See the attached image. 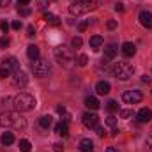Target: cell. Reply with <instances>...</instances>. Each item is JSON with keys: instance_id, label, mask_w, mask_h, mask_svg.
Here are the masks:
<instances>
[{"instance_id": "cell-1", "label": "cell", "mask_w": 152, "mask_h": 152, "mask_svg": "<svg viewBox=\"0 0 152 152\" xmlns=\"http://www.w3.org/2000/svg\"><path fill=\"white\" fill-rule=\"evenodd\" d=\"M0 127H12V129H25L27 122L20 115V112H2L0 113Z\"/></svg>"}, {"instance_id": "cell-2", "label": "cell", "mask_w": 152, "mask_h": 152, "mask_svg": "<svg viewBox=\"0 0 152 152\" xmlns=\"http://www.w3.org/2000/svg\"><path fill=\"white\" fill-rule=\"evenodd\" d=\"M55 58H57V62H58L62 67H66V69L75 67V64H76V58H75L73 50L67 48V46H64V44L55 48Z\"/></svg>"}, {"instance_id": "cell-3", "label": "cell", "mask_w": 152, "mask_h": 152, "mask_svg": "<svg viewBox=\"0 0 152 152\" xmlns=\"http://www.w3.org/2000/svg\"><path fill=\"white\" fill-rule=\"evenodd\" d=\"M12 106H14V110L16 112H30V110H34V106H36V99H34V96H30L28 92H20L14 99H12Z\"/></svg>"}, {"instance_id": "cell-4", "label": "cell", "mask_w": 152, "mask_h": 152, "mask_svg": "<svg viewBox=\"0 0 152 152\" xmlns=\"http://www.w3.org/2000/svg\"><path fill=\"white\" fill-rule=\"evenodd\" d=\"M113 76L117 80H120V81H126V80H129L133 73H134V67H133V64H129V62H117L113 66Z\"/></svg>"}, {"instance_id": "cell-5", "label": "cell", "mask_w": 152, "mask_h": 152, "mask_svg": "<svg viewBox=\"0 0 152 152\" xmlns=\"http://www.w3.org/2000/svg\"><path fill=\"white\" fill-rule=\"evenodd\" d=\"M92 4H94V0H71L69 2V12L73 16H80V14L90 11Z\"/></svg>"}, {"instance_id": "cell-6", "label": "cell", "mask_w": 152, "mask_h": 152, "mask_svg": "<svg viewBox=\"0 0 152 152\" xmlns=\"http://www.w3.org/2000/svg\"><path fill=\"white\" fill-rule=\"evenodd\" d=\"M16 69H18V60H16L14 57L5 58V60L2 62V66H0V78H7V76H11Z\"/></svg>"}, {"instance_id": "cell-7", "label": "cell", "mask_w": 152, "mask_h": 152, "mask_svg": "<svg viewBox=\"0 0 152 152\" xmlns=\"http://www.w3.org/2000/svg\"><path fill=\"white\" fill-rule=\"evenodd\" d=\"M32 71H34V75L39 76V78H42V76H46L50 71H51V64L48 62V60H34L32 62Z\"/></svg>"}, {"instance_id": "cell-8", "label": "cell", "mask_w": 152, "mask_h": 152, "mask_svg": "<svg viewBox=\"0 0 152 152\" xmlns=\"http://www.w3.org/2000/svg\"><path fill=\"white\" fill-rule=\"evenodd\" d=\"M143 99V94L140 90H126L122 92V101L127 103V104H136Z\"/></svg>"}, {"instance_id": "cell-9", "label": "cell", "mask_w": 152, "mask_h": 152, "mask_svg": "<svg viewBox=\"0 0 152 152\" xmlns=\"http://www.w3.org/2000/svg\"><path fill=\"white\" fill-rule=\"evenodd\" d=\"M12 83H14V87H18V88L27 87V83H28V76H27V73L21 71V69H16V71L12 73Z\"/></svg>"}, {"instance_id": "cell-10", "label": "cell", "mask_w": 152, "mask_h": 152, "mask_svg": "<svg viewBox=\"0 0 152 152\" xmlns=\"http://www.w3.org/2000/svg\"><path fill=\"white\" fill-rule=\"evenodd\" d=\"M83 126L88 129H97L99 127V117L96 113H85L83 115Z\"/></svg>"}, {"instance_id": "cell-11", "label": "cell", "mask_w": 152, "mask_h": 152, "mask_svg": "<svg viewBox=\"0 0 152 152\" xmlns=\"http://www.w3.org/2000/svg\"><path fill=\"white\" fill-rule=\"evenodd\" d=\"M138 20H140V23H142L145 28H152V12L142 11V12L138 14Z\"/></svg>"}, {"instance_id": "cell-12", "label": "cell", "mask_w": 152, "mask_h": 152, "mask_svg": "<svg viewBox=\"0 0 152 152\" xmlns=\"http://www.w3.org/2000/svg\"><path fill=\"white\" fill-rule=\"evenodd\" d=\"M120 51H122L124 57H134V53H136V46H134L133 42H124L122 48H120Z\"/></svg>"}, {"instance_id": "cell-13", "label": "cell", "mask_w": 152, "mask_h": 152, "mask_svg": "<svg viewBox=\"0 0 152 152\" xmlns=\"http://www.w3.org/2000/svg\"><path fill=\"white\" fill-rule=\"evenodd\" d=\"M138 122H142V124H147V122H151L152 118V112L149 110V108H142L140 112H138Z\"/></svg>"}, {"instance_id": "cell-14", "label": "cell", "mask_w": 152, "mask_h": 152, "mask_svg": "<svg viewBox=\"0 0 152 152\" xmlns=\"http://www.w3.org/2000/svg\"><path fill=\"white\" fill-rule=\"evenodd\" d=\"M117 53H118V46L113 44V42H112V44H108V46L104 48V58H106V60L115 58V55H117Z\"/></svg>"}, {"instance_id": "cell-15", "label": "cell", "mask_w": 152, "mask_h": 152, "mask_svg": "<svg viewBox=\"0 0 152 152\" xmlns=\"http://www.w3.org/2000/svg\"><path fill=\"white\" fill-rule=\"evenodd\" d=\"M110 83L108 81H97V85H96V92L99 94V96H106V94H110Z\"/></svg>"}, {"instance_id": "cell-16", "label": "cell", "mask_w": 152, "mask_h": 152, "mask_svg": "<svg viewBox=\"0 0 152 152\" xmlns=\"http://www.w3.org/2000/svg\"><path fill=\"white\" fill-rule=\"evenodd\" d=\"M80 149L81 152H94V143L90 138H81L80 140Z\"/></svg>"}, {"instance_id": "cell-17", "label": "cell", "mask_w": 152, "mask_h": 152, "mask_svg": "<svg viewBox=\"0 0 152 152\" xmlns=\"http://www.w3.org/2000/svg\"><path fill=\"white\" fill-rule=\"evenodd\" d=\"M103 42H104V41H103V37H101V36H92V37H90V41H88V44H90V48H92L94 51H97V50L103 46Z\"/></svg>"}, {"instance_id": "cell-18", "label": "cell", "mask_w": 152, "mask_h": 152, "mask_svg": "<svg viewBox=\"0 0 152 152\" xmlns=\"http://www.w3.org/2000/svg\"><path fill=\"white\" fill-rule=\"evenodd\" d=\"M55 133L60 134V136H67L69 134V127H67V122H60L55 126Z\"/></svg>"}, {"instance_id": "cell-19", "label": "cell", "mask_w": 152, "mask_h": 152, "mask_svg": "<svg viewBox=\"0 0 152 152\" xmlns=\"http://www.w3.org/2000/svg\"><path fill=\"white\" fill-rule=\"evenodd\" d=\"M27 55H28L30 60H37L39 58V48L36 44H30V46L27 48Z\"/></svg>"}, {"instance_id": "cell-20", "label": "cell", "mask_w": 152, "mask_h": 152, "mask_svg": "<svg viewBox=\"0 0 152 152\" xmlns=\"http://www.w3.org/2000/svg\"><path fill=\"white\" fill-rule=\"evenodd\" d=\"M85 106H87L88 110H97V108H99V101H97L96 97H87V99H85Z\"/></svg>"}, {"instance_id": "cell-21", "label": "cell", "mask_w": 152, "mask_h": 152, "mask_svg": "<svg viewBox=\"0 0 152 152\" xmlns=\"http://www.w3.org/2000/svg\"><path fill=\"white\" fill-rule=\"evenodd\" d=\"M51 122H53V120H51L50 115H42V117L39 118V126H41L42 129H48V127L51 126Z\"/></svg>"}, {"instance_id": "cell-22", "label": "cell", "mask_w": 152, "mask_h": 152, "mask_svg": "<svg viewBox=\"0 0 152 152\" xmlns=\"http://www.w3.org/2000/svg\"><path fill=\"white\" fill-rule=\"evenodd\" d=\"M14 143V134L12 133H4L2 134V145H12Z\"/></svg>"}, {"instance_id": "cell-23", "label": "cell", "mask_w": 152, "mask_h": 152, "mask_svg": "<svg viewBox=\"0 0 152 152\" xmlns=\"http://www.w3.org/2000/svg\"><path fill=\"white\" fill-rule=\"evenodd\" d=\"M18 147H20V151H21V152H28L30 149H32V145H30V142H28V140H20Z\"/></svg>"}, {"instance_id": "cell-24", "label": "cell", "mask_w": 152, "mask_h": 152, "mask_svg": "<svg viewBox=\"0 0 152 152\" xmlns=\"http://www.w3.org/2000/svg\"><path fill=\"white\" fill-rule=\"evenodd\" d=\"M18 12H20L21 16H30V12H32V11H30L27 5H20V7H18Z\"/></svg>"}, {"instance_id": "cell-25", "label": "cell", "mask_w": 152, "mask_h": 152, "mask_svg": "<svg viewBox=\"0 0 152 152\" xmlns=\"http://www.w3.org/2000/svg\"><path fill=\"white\" fill-rule=\"evenodd\" d=\"M87 62H88V57H87L85 53H81V55L78 57V66H81V67H85V66H87Z\"/></svg>"}, {"instance_id": "cell-26", "label": "cell", "mask_w": 152, "mask_h": 152, "mask_svg": "<svg viewBox=\"0 0 152 152\" xmlns=\"http://www.w3.org/2000/svg\"><path fill=\"white\" fill-rule=\"evenodd\" d=\"M44 20H46V21H50V23H58V18H57L55 14H50V12H46V14H44Z\"/></svg>"}, {"instance_id": "cell-27", "label": "cell", "mask_w": 152, "mask_h": 152, "mask_svg": "<svg viewBox=\"0 0 152 152\" xmlns=\"http://www.w3.org/2000/svg\"><path fill=\"white\" fill-rule=\"evenodd\" d=\"M106 110H108V112H117V110H118V104H117V101H108V104H106Z\"/></svg>"}, {"instance_id": "cell-28", "label": "cell", "mask_w": 152, "mask_h": 152, "mask_svg": "<svg viewBox=\"0 0 152 152\" xmlns=\"http://www.w3.org/2000/svg\"><path fill=\"white\" fill-rule=\"evenodd\" d=\"M134 115L133 110H120V118H131Z\"/></svg>"}, {"instance_id": "cell-29", "label": "cell", "mask_w": 152, "mask_h": 152, "mask_svg": "<svg viewBox=\"0 0 152 152\" xmlns=\"http://www.w3.org/2000/svg\"><path fill=\"white\" fill-rule=\"evenodd\" d=\"M11 44V39L7 37V36H4V37H0V48H7Z\"/></svg>"}, {"instance_id": "cell-30", "label": "cell", "mask_w": 152, "mask_h": 152, "mask_svg": "<svg viewBox=\"0 0 152 152\" xmlns=\"http://www.w3.org/2000/svg\"><path fill=\"white\" fill-rule=\"evenodd\" d=\"M106 126H110V127H113L115 129V126H117V118H115V117H108V118H106Z\"/></svg>"}, {"instance_id": "cell-31", "label": "cell", "mask_w": 152, "mask_h": 152, "mask_svg": "<svg viewBox=\"0 0 152 152\" xmlns=\"http://www.w3.org/2000/svg\"><path fill=\"white\" fill-rule=\"evenodd\" d=\"M81 44H83L81 37H75L73 39V48H81Z\"/></svg>"}, {"instance_id": "cell-32", "label": "cell", "mask_w": 152, "mask_h": 152, "mask_svg": "<svg viewBox=\"0 0 152 152\" xmlns=\"http://www.w3.org/2000/svg\"><path fill=\"white\" fill-rule=\"evenodd\" d=\"M53 151L55 152H64V145L57 142V143H53Z\"/></svg>"}, {"instance_id": "cell-33", "label": "cell", "mask_w": 152, "mask_h": 152, "mask_svg": "<svg viewBox=\"0 0 152 152\" xmlns=\"http://www.w3.org/2000/svg\"><path fill=\"white\" fill-rule=\"evenodd\" d=\"M87 27H88V21H81V23L78 25V30H80V32H85Z\"/></svg>"}, {"instance_id": "cell-34", "label": "cell", "mask_w": 152, "mask_h": 152, "mask_svg": "<svg viewBox=\"0 0 152 152\" xmlns=\"http://www.w3.org/2000/svg\"><path fill=\"white\" fill-rule=\"evenodd\" d=\"M11 27H12V30H20V28H21V21H18V20H16V21H12V23H11Z\"/></svg>"}, {"instance_id": "cell-35", "label": "cell", "mask_w": 152, "mask_h": 152, "mask_svg": "<svg viewBox=\"0 0 152 152\" xmlns=\"http://www.w3.org/2000/svg\"><path fill=\"white\" fill-rule=\"evenodd\" d=\"M0 28H2V32L7 34V30H9V23H7V21H0Z\"/></svg>"}, {"instance_id": "cell-36", "label": "cell", "mask_w": 152, "mask_h": 152, "mask_svg": "<svg viewBox=\"0 0 152 152\" xmlns=\"http://www.w3.org/2000/svg\"><path fill=\"white\" fill-rule=\"evenodd\" d=\"M106 27H108L110 30H113L115 27H117V21H115V20H108V23H106Z\"/></svg>"}, {"instance_id": "cell-37", "label": "cell", "mask_w": 152, "mask_h": 152, "mask_svg": "<svg viewBox=\"0 0 152 152\" xmlns=\"http://www.w3.org/2000/svg\"><path fill=\"white\" fill-rule=\"evenodd\" d=\"M115 11H117V12H124V4L117 2V4H115Z\"/></svg>"}, {"instance_id": "cell-38", "label": "cell", "mask_w": 152, "mask_h": 152, "mask_svg": "<svg viewBox=\"0 0 152 152\" xmlns=\"http://www.w3.org/2000/svg\"><path fill=\"white\" fill-rule=\"evenodd\" d=\"M37 4H39L41 9H46L48 7V0H37Z\"/></svg>"}, {"instance_id": "cell-39", "label": "cell", "mask_w": 152, "mask_h": 152, "mask_svg": "<svg viewBox=\"0 0 152 152\" xmlns=\"http://www.w3.org/2000/svg\"><path fill=\"white\" fill-rule=\"evenodd\" d=\"M34 34H36V28H34V27L30 25V27L27 28V36H34Z\"/></svg>"}, {"instance_id": "cell-40", "label": "cell", "mask_w": 152, "mask_h": 152, "mask_svg": "<svg viewBox=\"0 0 152 152\" xmlns=\"http://www.w3.org/2000/svg\"><path fill=\"white\" fill-rule=\"evenodd\" d=\"M57 112H58V113H60V115L67 113V112H66V108H64V106H57Z\"/></svg>"}, {"instance_id": "cell-41", "label": "cell", "mask_w": 152, "mask_h": 152, "mask_svg": "<svg viewBox=\"0 0 152 152\" xmlns=\"http://www.w3.org/2000/svg\"><path fill=\"white\" fill-rule=\"evenodd\" d=\"M147 145H149V149L152 151V133L149 134V138H147Z\"/></svg>"}, {"instance_id": "cell-42", "label": "cell", "mask_w": 152, "mask_h": 152, "mask_svg": "<svg viewBox=\"0 0 152 152\" xmlns=\"http://www.w3.org/2000/svg\"><path fill=\"white\" fill-rule=\"evenodd\" d=\"M30 0H18V5H28Z\"/></svg>"}, {"instance_id": "cell-43", "label": "cell", "mask_w": 152, "mask_h": 152, "mask_svg": "<svg viewBox=\"0 0 152 152\" xmlns=\"http://www.w3.org/2000/svg\"><path fill=\"white\" fill-rule=\"evenodd\" d=\"M11 0H0V7H7Z\"/></svg>"}, {"instance_id": "cell-44", "label": "cell", "mask_w": 152, "mask_h": 152, "mask_svg": "<svg viewBox=\"0 0 152 152\" xmlns=\"http://www.w3.org/2000/svg\"><path fill=\"white\" fill-rule=\"evenodd\" d=\"M96 131H97V134H99V136H103V134H104V129H103V127H97Z\"/></svg>"}, {"instance_id": "cell-45", "label": "cell", "mask_w": 152, "mask_h": 152, "mask_svg": "<svg viewBox=\"0 0 152 152\" xmlns=\"http://www.w3.org/2000/svg\"><path fill=\"white\" fill-rule=\"evenodd\" d=\"M142 80H143V81H145V83H151V81H152V80H151V76H147V75L143 76V78H142Z\"/></svg>"}, {"instance_id": "cell-46", "label": "cell", "mask_w": 152, "mask_h": 152, "mask_svg": "<svg viewBox=\"0 0 152 152\" xmlns=\"http://www.w3.org/2000/svg\"><path fill=\"white\" fill-rule=\"evenodd\" d=\"M106 152H118V151H117V149H113V147H108V149H106Z\"/></svg>"}]
</instances>
